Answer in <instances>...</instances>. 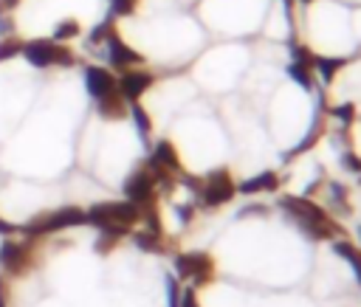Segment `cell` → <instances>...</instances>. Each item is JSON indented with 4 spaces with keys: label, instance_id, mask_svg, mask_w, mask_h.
Returning <instances> with one entry per match:
<instances>
[{
    "label": "cell",
    "instance_id": "6da1fadb",
    "mask_svg": "<svg viewBox=\"0 0 361 307\" xmlns=\"http://www.w3.org/2000/svg\"><path fill=\"white\" fill-rule=\"evenodd\" d=\"M279 206H282V211H285L310 239H336V237L341 234L338 223H336L319 203H313L310 197L285 194V197L279 200Z\"/></svg>",
    "mask_w": 361,
    "mask_h": 307
},
{
    "label": "cell",
    "instance_id": "7a4b0ae2",
    "mask_svg": "<svg viewBox=\"0 0 361 307\" xmlns=\"http://www.w3.org/2000/svg\"><path fill=\"white\" fill-rule=\"evenodd\" d=\"M28 65L34 68H73L76 54L65 42H54L51 37H37V39H23V54Z\"/></svg>",
    "mask_w": 361,
    "mask_h": 307
},
{
    "label": "cell",
    "instance_id": "3957f363",
    "mask_svg": "<svg viewBox=\"0 0 361 307\" xmlns=\"http://www.w3.org/2000/svg\"><path fill=\"white\" fill-rule=\"evenodd\" d=\"M87 223L99 225L102 231H116V234H127L135 223H141V208L130 200L121 203H99L87 211Z\"/></svg>",
    "mask_w": 361,
    "mask_h": 307
},
{
    "label": "cell",
    "instance_id": "277c9868",
    "mask_svg": "<svg viewBox=\"0 0 361 307\" xmlns=\"http://www.w3.org/2000/svg\"><path fill=\"white\" fill-rule=\"evenodd\" d=\"M195 194H197L200 206H206V208H217V206L228 203V200L237 194V183H234L231 172L220 166V169H214V172H209V175L200 177V186H197Z\"/></svg>",
    "mask_w": 361,
    "mask_h": 307
},
{
    "label": "cell",
    "instance_id": "5b68a950",
    "mask_svg": "<svg viewBox=\"0 0 361 307\" xmlns=\"http://www.w3.org/2000/svg\"><path fill=\"white\" fill-rule=\"evenodd\" d=\"M175 270L180 279L192 282L195 287H203L214 279V259L206 251H186L175 259Z\"/></svg>",
    "mask_w": 361,
    "mask_h": 307
},
{
    "label": "cell",
    "instance_id": "8992f818",
    "mask_svg": "<svg viewBox=\"0 0 361 307\" xmlns=\"http://www.w3.org/2000/svg\"><path fill=\"white\" fill-rule=\"evenodd\" d=\"M82 223H87V211H82L79 206H65V208L34 217L28 231L31 234H48V231H59V228H71V225H82Z\"/></svg>",
    "mask_w": 361,
    "mask_h": 307
},
{
    "label": "cell",
    "instance_id": "52a82bcc",
    "mask_svg": "<svg viewBox=\"0 0 361 307\" xmlns=\"http://www.w3.org/2000/svg\"><path fill=\"white\" fill-rule=\"evenodd\" d=\"M124 194H127V200L135 203L138 208L147 206V203H155V197H158V183H155L152 172L147 169V163L138 166V169L124 180Z\"/></svg>",
    "mask_w": 361,
    "mask_h": 307
},
{
    "label": "cell",
    "instance_id": "ba28073f",
    "mask_svg": "<svg viewBox=\"0 0 361 307\" xmlns=\"http://www.w3.org/2000/svg\"><path fill=\"white\" fill-rule=\"evenodd\" d=\"M104 56H107V62H110V68H116L118 73L121 70H130V68H141L144 65V54L141 51H135L133 45H127L124 39H121V31H116L104 45Z\"/></svg>",
    "mask_w": 361,
    "mask_h": 307
},
{
    "label": "cell",
    "instance_id": "9c48e42d",
    "mask_svg": "<svg viewBox=\"0 0 361 307\" xmlns=\"http://www.w3.org/2000/svg\"><path fill=\"white\" fill-rule=\"evenodd\" d=\"M116 79H118V93L127 99V104L141 101V96L155 84V73H152V70H144V68L121 70Z\"/></svg>",
    "mask_w": 361,
    "mask_h": 307
},
{
    "label": "cell",
    "instance_id": "30bf717a",
    "mask_svg": "<svg viewBox=\"0 0 361 307\" xmlns=\"http://www.w3.org/2000/svg\"><path fill=\"white\" fill-rule=\"evenodd\" d=\"M85 90L93 96V99H102L113 90H118V79L110 68L104 65H85Z\"/></svg>",
    "mask_w": 361,
    "mask_h": 307
},
{
    "label": "cell",
    "instance_id": "8fae6325",
    "mask_svg": "<svg viewBox=\"0 0 361 307\" xmlns=\"http://www.w3.org/2000/svg\"><path fill=\"white\" fill-rule=\"evenodd\" d=\"M96 110H99V115L107 118V121H121V118L130 115V104H127V99H124L118 90H113V93L96 99Z\"/></svg>",
    "mask_w": 361,
    "mask_h": 307
},
{
    "label": "cell",
    "instance_id": "7c38bea8",
    "mask_svg": "<svg viewBox=\"0 0 361 307\" xmlns=\"http://www.w3.org/2000/svg\"><path fill=\"white\" fill-rule=\"evenodd\" d=\"M34 259V248L28 242H14V245H6L3 248V265L14 273H20L23 268H28Z\"/></svg>",
    "mask_w": 361,
    "mask_h": 307
},
{
    "label": "cell",
    "instance_id": "4fadbf2b",
    "mask_svg": "<svg viewBox=\"0 0 361 307\" xmlns=\"http://www.w3.org/2000/svg\"><path fill=\"white\" fill-rule=\"evenodd\" d=\"M279 189V175L276 172H259L257 177H248L243 183H237V192L243 194H262V192H276Z\"/></svg>",
    "mask_w": 361,
    "mask_h": 307
},
{
    "label": "cell",
    "instance_id": "5bb4252c",
    "mask_svg": "<svg viewBox=\"0 0 361 307\" xmlns=\"http://www.w3.org/2000/svg\"><path fill=\"white\" fill-rule=\"evenodd\" d=\"M347 65V56H319L316 62V73L322 76L324 84H333L336 82V73Z\"/></svg>",
    "mask_w": 361,
    "mask_h": 307
},
{
    "label": "cell",
    "instance_id": "9a60e30c",
    "mask_svg": "<svg viewBox=\"0 0 361 307\" xmlns=\"http://www.w3.org/2000/svg\"><path fill=\"white\" fill-rule=\"evenodd\" d=\"M288 79H293L299 87H305V90H316V70L313 68H307V65H299V62H288Z\"/></svg>",
    "mask_w": 361,
    "mask_h": 307
},
{
    "label": "cell",
    "instance_id": "2e32d148",
    "mask_svg": "<svg viewBox=\"0 0 361 307\" xmlns=\"http://www.w3.org/2000/svg\"><path fill=\"white\" fill-rule=\"evenodd\" d=\"M333 251H336L341 259L350 262V268L355 270V276H358V282H361V248L353 245L350 239H336V242H333Z\"/></svg>",
    "mask_w": 361,
    "mask_h": 307
},
{
    "label": "cell",
    "instance_id": "e0dca14e",
    "mask_svg": "<svg viewBox=\"0 0 361 307\" xmlns=\"http://www.w3.org/2000/svg\"><path fill=\"white\" fill-rule=\"evenodd\" d=\"M116 31H118L116 20H113V17H104L102 23H96V25L90 28V34H87V45H90V48H99V45H104Z\"/></svg>",
    "mask_w": 361,
    "mask_h": 307
},
{
    "label": "cell",
    "instance_id": "ac0fdd59",
    "mask_svg": "<svg viewBox=\"0 0 361 307\" xmlns=\"http://www.w3.org/2000/svg\"><path fill=\"white\" fill-rule=\"evenodd\" d=\"M288 54H290V62H299V65H307V68L316 70L319 54H316L310 45H305V42H299V39H290V42H288Z\"/></svg>",
    "mask_w": 361,
    "mask_h": 307
},
{
    "label": "cell",
    "instance_id": "d6986e66",
    "mask_svg": "<svg viewBox=\"0 0 361 307\" xmlns=\"http://www.w3.org/2000/svg\"><path fill=\"white\" fill-rule=\"evenodd\" d=\"M79 34H82L79 20H76V17H65V20H59V23L54 25L51 39H54V42H71V39H76Z\"/></svg>",
    "mask_w": 361,
    "mask_h": 307
},
{
    "label": "cell",
    "instance_id": "ffe728a7",
    "mask_svg": "<svg viewBox=\"0 0 361 307\" xmlns=\"http://www.w3.org/2000/svg\"><path fill=\"white\" fill-rule=\"evenodd\" d=\"M130 118L135 121L138 135L147 141V138L152 135V118H149V113H147V107H144L141 101H133V104H130Z\"/></svg>",
    "mask_w": 361,
    "mask_h": 307
},
{
    "label": "cell",
    "instance_id": "44dd1931",
    "mask_svg": "<svg viewBox=\"0 0 361 307\" xmlns=\"http://www.w3.org/2000/svg\"><path fill=\"white\" fill-rule=\"evenodd\" d=\"M324 130H327V124H324V115H319V118L313 121V127L307 130V135L302 138V144H299V146H293V149L288 152V158H293V155H302V152H307V149H310V146H313V144H316V141H319V138L324 135Z\"/></svg>",
    "mask_w": 361,
    "mask_h": 307
},
{
    "label": "cell",
    "instance_id": "7402d4cb",
    "mask_svg": "<svg viewBox=\"0 0 361 307\" xmlns=\"http://www.w3.org/2000/svg\"><path fill=\"white\" fill-rule=\"evenodd\" d=\"M110 6H107V17H113V20H121V17H133L135 11H138V6H141V0H107Z\"/></svg>",
    "mask_w": 361,
    "mask_h": 307
},
{
    "label": "cell",
    "instance_id": "603a6c76",
    "mask_svg": "<svg viewBox=\"0 0 361 307\" xmlns=\"http://www.w3.org/2000/svg\"><path fill=\"white\" fill-rule=\"evenodd\" d=\"M23 54V39L14 34V37H0V62H8L11 56H20Z\"/></svg>",
    "mask_w": 361,
    "mask_h": 307
},
{
    "label": "cell",
    "instance_id": "cb8c5ba5",
    "mask_svg": "<svg viewBox=\"0 0 361 307\" xmlns=\"http://www.w3.org/2000/svg\"><path fill=\"white\" fill-rule=\"evenodd\" d=\"M330 113H333L344 127H353V121H355V104H350V101H347V104H336Z\"/></svg>",
    "mask_w": 361,
    "mask_h": 307
},
{
    "label": "cell",
    "instance_id": "d4e9b609",
    "mask_svg": "<svg viewBox=\"0 0 361 307\" xmlns=\"http://www.w3.org/2000/svg\"><path fill=\"white\" fill-rule=\"evenodd\" d=\"M341 163H344V169H347V172L361 175V155H355L353 149H347V152L341 155Z\"/></svg>",
    "mask_w": 361,
    "mask_h": 307
},
{
    "label": "cell",
    "instance_id": "484cf974",
    "mask_svg": "<svg viewBox=\"0 0 361 307\" xmlns=\"http://www.w3.org/2000/svg\"><path fill=\"white\" fill-rule=\"evenodd\" d=\"M14 34H17L14 17L11 14H0V37H14Z\"/></svg>",
    "mask_w": 361,
    "mask_h": 307
},
{
    "label": "cell",
    "instance_id": "4316f807",
    "mask_svg": "<svg viewBox=\"0 0 361 307\" xmlns=\"http://www.w3.org/2000/svg\"><path fill=\"white\" fill-rule=\"evenodd\" d=\"M178 307H200L197 293H195V290H183V293H180V301H178Z\"/></svg>",
    "mask_w": 361,
    "mask_h": 307
},
{
    "label": "cell",
    "instance_id": "83f0119b",
    "mask_svg": "<svg viewBox=\"0 0 361 307\" xmlns=\"http://www.w3.org/2000/svg\"><path fill=\"white\" fill-rule=\"evenodd\" d=\"M178 301H180V290H178V282H175V279H169V304H172V307H178Z\"/></svg>",
    "mask_w": 361,
    "mask_h": 307
},
{
    "label": "cell",
    "instance_id": "f1b7e54d",
    "mask_svg": "<svg viewBox=\"0 0 361 307\" xmlns=\"http://www.w3.org/2000/svg\"><path fill=\"white\" fill-rule=\"evenodd\" d=\"M20 6V0H0V14H11Z\"/></svg>",
    "mask_w": 361,
    "mask_h": 307
},
{
    "label": "cell",
    "instance_id": "f546056e",
    "mask_svg": "<svg viewBox=\"0 0 361 307\" xmlns=\"http://www.w3.org/2000/svg\"><path fill=\"white\" fill-rule=\"evenodd\" d=\"M296 3H305V6H310V3H316V0H296Z\"/></svg>",
    "mask_w": 361,
    "mask_h": 307
},
{
    "label": "cell",
    "instance_id": "4dcf8cb0",
    "mask_svg": "<svg viewBox=\"0 0 361 307\" xmlns=\"http://www.w3.org/2000/svg\"><path fill=\"white\" fill-rule=\"evenodd\" d=\"M0 228H3V223H0Z\"/></svg>",
    "mask_w": 361,
    "mask_h": 307
}]
</instances>
